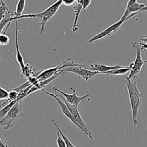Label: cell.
<instances>
[{"label": "cell", "mask_w": 147, "mask_h": 147, "mask_svg": "<svg viewBox=\"0 0 147 147\" xmlns=\"http://www.w3.org/2000/svg\"><path fill=\"white\" fill-rule=\"evenodd\" d=\"M137 77L129 79L128 76L125 77V83L129 95V99L131 107L133 124L136 127L138 124L137 115L141 103L142 95L137 87Z\"/></svg>", "instance_id": "6da1fadb"}, {"label": "cell", "mask_w": 147, "mask_h": 147, "mask_svg": "<svg viewBox=\"0 0 147 147\" xmlns=\"http://www.w3.org/2000/svg\"><path fill=\"white\" fill-rule=\"evenodd\" d=\"M62 4V0L57 1L42 12L36 14L31 13L22 14L19 17L17 20L21 18H40L41 20V27L39 32L42 36L44 32L45 26L47 22L55 16Z\"/></svg>", "instance_id": "7a4b0ae2"}, {"label": "cell", "mask_w": 147, "mask_h": 147, "mask_svg": "<svg viewBox=\"0 0 147 147\" xmlns=\"http://www.w3.org/2000/svg\"><path fill=\"white\" fill-rule=\"evenodd\" d=\"M22 101H17L5 117L0 121V126L3 127L5 130L12 127L13 124L15 121L24 116L22 107Z\"/></svg>", "instance_id": "3957f363"}, {"label": "cell", "mask_w": 147, "mask_h": 147, "mask_svg": "<svg viewBox=\"0 0 147 147\" xmlns=\"http://www.w3.org/2000/svg\"><path fill=\"white\" fill-rule=\"evenodd\" d=\"M71 59H69L67 60H65L64 62H63L60 65L46 69L42 72H40L38 76L36 77V79L37 82L42 81L46 80H47L48 78H50L52 76H54L55 74L61 72L63 69L67 68V67H82L83 65L75 64L74 61H71Z\"/></svg>", "instance_id": "277c9868"}, {"label": "cell", "mask_w": 147, "mask_h": 147, "mask_svg": "<svg viewBox=\"0 0 147 147\" xmlns=\"http://www.w3.org/2000/svg\"><path fill=\"white\" fill-rule=\"evenodd\" d=\"M54 92H55V94L59 97L65 99L69 104L75 106L76 107H78V105L83 101H84L86 98L90 97V93L88 91H86V94L83 96H78L76 94V90L73 88H70V89L73 92V94H68L65 93V92L61 90L56 86H54L52 88Z\"/></svg>", "instance_id": "5b68a950"}, {"label": "cell", "mask_w": 147, "mask_h": 147, "mask_svg": "<svg viewBox=\"0 0 147 147\" xmlns=\"http://www.w3.org/2000/svg\"><path fill=\"white\" fill-rule=\"evenodd\" d=\"M132 44L133 49H134L136 51V56L135 59V60L132 64V68L129 76L128 77L129 79H131L134 77H137L139 74L142 71V69L145 63V61H144L142 57V51L140 49V47L139 45V43L136 42H131Z\"/></svg>", "instance_id": "8992f818"}, {"label": "cell", "mask_w": 147, "mask_h": 147, "mask_svg": "<svg viewBox=\"0 0 147 147\" xmlns=\"http://www.w3.org/2000/svg\"><path fill=\"white\" fill-rule=\"evenodd\" d=\"M62 100L65 102L66 105L68 107L69 109H70L74 120L75 121V122L77 123V124L79 126V129H80L83 132V134L86 136H87L89 139H93V135H92L91 132L90 131V130L88 129V128L86 126V125L85 124V123H84V121H83V119H82V118L80 116V113L78 111V107L69 104L63 98H62Z\"/></svg>", "instance_id": "52a82bcc"}, {"label": "cell", "mask_w": 147, "mask_h": 147, "mask_svg": "<svg viewBox=\"0 0 147 147\" xmlns=\"http://www.w3.org/2000/svg\"><path fill=\"white\" fill-rule=\"evenodd\" d=\"M125 21H126L125 20L120 19L119 21H118L116 23L112 24V25L109 26L108 28H107L106 29H105L102 32H100L99 33L97 34V35H95L94 37H93L92 38H91L88 40V43H90V44L93 43L97 40H101V39L104 38L105 37L110 36L112 34L117 32L119 30L120 27L122 26V25Z\"/></svg>", "instance_id": "ba28073f"}, {"label": "cell", "mask_w": 147, "mask_h": 147, "mask_svg": "<svg viewBox=\"0 0 147 147\" xmlns=\"http://www.w3.org/2000/svg\"><path fill=\"white\" fill-rule=\"evenodd\" d=\"M64 71L65 73L71 72L76 74L86 81L94 78V77L97 74H101L98 72L88 70L87 68H84V66L67 67L64 69Z\"/></svg>", "instance_id": "9c48e42d"}, {"label": "cell", "mask_w": 147, "mask_h": 147, "mask_svg": "<svg viewBox=\"0 0 147 147\" xmlns=\"http://www.w3.org/2000/svg\"><path fill=\"white\" fill-rule=\"evenodd\" d=\"M144 3H138L137 0H129L127 5L125 11L122 16L121 19L127 21L128 17L132 14L136 13H140V10L145 7Z\"/></svg>", "instance_id": "30bf717a"}, {"label": "cell", "mask_w": 147, "mask_h": 147, "mask_svg": "<svg viewBox=\"0 0 147 147\" xmlns=\"http://www.w3.org/2000/svg\"><path fill=\"white\" fill-rule=\"evenodd\" d=\"M65 74V72L64 71V69H63L61 72H59L56 74H55L54 76H52L50 78H48L47 80H44V81H42L37 82L36 84H34L32 85V86L31 89H30V90L29 91V92L28 93L27 96H29V94L33 93H35V92H37V91L39 90H42L45 86H46L47 85H48L52 81L55 80L56 78H58L61 75Z\"/></svg>", "instance_id": "8fae6325"}, {"label": "cell", "mask_w": 147, "mask_h": 147, "mask_svg": "<svg viewBox=\"0 0 147 147\" xmlns=\"http://www.w3.org/2000/svg\"><path fill=\"white\" fill-rule=\"evenodd\" d=\"M16 31H15V45L16 49V59L17 63L19 65L20 72H21L25 68V64L23 56L21 53L19 45H18V20H16Z\"/></svg>", "instance_id": "7c38bea8"}, {"label": "cell", "mask_w": 147, "mask_h": 147, "mask_svg": "<svg viewBox=\"0 0 147 147\" xmlns=\"http://www.w3.org/2000/svg\"><path fill=\"white\" fill-rule=\"evenodd\" d=\"M126 66H122L120 65H116L113 66H108L105 65H102L98 63L94 64H91L90 68H87L88 70L98 72L101 74H104L109 71L115 70L117 69H120L125 68Z\"/></svg>", "instance_id": "4fadbf2b"}, {"label": "cell", "mask_w": 147, "mask_h": 147, "mask_svg": "<svg viewBox=\"0 0 147 147\" xmlns=\"http://www.w3.org/2000/svg\"><path fill=\"white\" fill-rule=\"evenodd\" d=\"M20 72L21 76L27 80H29L36 77L40 73V72H36L33 67L29 64H25L24 69Z\"/></svg>", "instance_id": "5bb4252c"}, {"label": "cell", "mask_w": 147, "mask_h": 147, "mask_svg": "<svg viewBox=\"0 0 147 147\" xmlns=\"http://www.w3.org/2000/svg\"><path fill=\"white\" fill-rule=\"evenodd\" d=\"M25 3H26V1L25 0H19L18 1L15 11L11 14V16L13 21L17 20L19 17L22 15V13L25 7Z\"/></svg>", "instance_id": "9a60e30c"}, {"label": "cell", "mask_w": 147, "mask_h": 147, "mask_svg": "<svg viewBox=\"0 0 147 147\" xmlns=\"http://www.w3.org/2000/svg\"><path fill=\"white\" fill-rule=\"evenodd\" d=\"M74 9L75 11V18H74L73 25L71 30L73 32H77L78 31V20L79 18L81 11L82 10V6L81 3L78 1V0H77V3L74 6Z\"/></svg>", "instance_id": "2e32d148"}, {"label": "cell", "mask_w": 147, "mask_h": 147, "mask_svg": "<svg viewBox=\"0 0 147 147\" xmlns=\"http://www.w3.org/2000/svg\"><path fill=\"white\" fill-rule=\"evenodd\" d=\"M131 68H132V64H130L129 65L125 67V68L112 70L108 72H106L104 74L106 75H120V76L125 75L126 74H128L129 72L130 73L131 71Z\"/></svg>", "instance_id": "e0dca14e"}, {"label": "cell", "mask_w": 147, "mask_h": 147, "mask_svg": "<svg viewBox=\"0 0 147 147\" xmlns=\"http://www.w3.org/2000/svg\"><path fill=\"white\" fill-rule=\"evenodd\" d=\"M10 11L8 9V7L6 6V4L5 2L3 1L0 2V24L3 21V19H5L6 16V13H9Z\"/></svg>", "instance_id": "ac0fdd59"}, {"label": "cell", "mask_w": 147, "mask_h": 147, "mask_svg": "<svg viewBox=\"0 0 147 147\" xmlns=\"http://www.w3.org/2000/svg\"><path fill=\"white\" fill-rule=\"evenodd\" d=\"M52 123H54V124L55 125V126L56 127V129H57V131L59 132V134H60L61 137H62V138L63 139V140H65V143H66V147H76L73 144L70 142V140L68 139V138H67V136H66L63 133V132L61 131V129L59 127V126H58V124L56 123V122L54 120H52Z\"/></svg>", "instance_id": "d6986e66"}, {"label": "cell", "mask_w": 147, "mask_h": 147, "mask_svg": "<svg viewBox=\"0 0 147 147\" xmlns=\"http://www.w3.org/2000/svg\"><path fill=\"white\" fill-rule=\"evenodd\" d=\"M11 22H10L6 26L5 31L3 33H1L0 34V45H3V46H5V45H7L9 43V41H10V39H9V37L8 36H7L6 34V32L9 28V26H10V24Z\"/></svg>", "instance_id": "ffe728a7"}, {"label": "cell", "mask_w": 147, "mask_h": 147, "mask_svg": "<svg viewBox=\"0 0 147 147\" xmlns=\"http://www.w3.org/2000/svg\"><path fill=\"white\" fill-rule=\"evenodd\" d=\"M16 102L17 101L12 102L0 110V121L5 117V116L7 115V113L9 112V111L10 110V109L13 107V106L15 104Z\"/></svg>", "instance_id": "44dd1931"}, {"label": "cell", "mask_w": 147, "mask_h": 147, "mask_svg": "<svg viewBox=\"0 0 147 147\" xmlns=\"http://www.w3.org/2000/svg\"><path fill=\"white\" fill-rule=\"evenodd\" d=\"M11 14H9L7 17H6L5 19H3V21L1 22V23L0 24V34L2 33V32L5 26L7 25L10 22H11L13 21L11 16Z\"/></svg>", "instance_id": "7402d4cb"}, {"label": "cell", "mask_w": 147, "mask_h": 147, "mask_svg": "<svg viewBox=\"0 0 147 147\" xmlns=\"http://www.w3.org/2000/svg\"><path fill=\"white\" fill-rule=\"evenodd\" d=\"M57 140H56V144L58 147H66V144L63 140V139L61 137L59 132L57 131Z\"/></svg>", "instance_id": "603a6c76"}, {"label": "cell", "mask_w": 147, "mask_h": 147, "mask_svg": "<svg viewBox=\"0 0 147 147\" xmlns=\"http://www.w3.org/2000/svg\"><path fill=\"white\" fill-rule=\"evenodd\" d=\"M9 96V92L7 90L4 89L0 86V100H7Z\"/></svg>", "instance_id": "cb8c5ba5"}, {"label": "cell", "mask_w": 147, "mask_h": 147, "mask_svg": "<svg viewBox=\"0 0 147 147\" xmlns=\"http://www.w3.org/2000/svg\"><path fill=\"white\" fill-rule=\"evenodd\" d=\"M62 3L65 6L71 7L77 3V0H62Z\"/></svg>", "instance_id": "d4e9b609"}, {"label": "cell", "mask_w": 147, "mask_h": 147, "mask_svg": "<svg viewBox=\"0 0 147 147\" xmlns=\"http://www.w3.org/2000/svg\"><path fill=\"white\" fill-rule=\"evenodd\" d=\"M78 1L81 3L82 6V10H85L91 3V0H78Z\"/></svg>", "instance_id": "484cf974"}, {"label": "cell", "mask_w": 147, "mask_h": 147, "mask_svg": "<svg viewBox=\"0 0 147 147\" xmlns=\"http://www.w3.org/2000/svg\"><path fill=\"white\" fill-rule=\"evenodd\" d=\"M0 147H9L3 139L0 137Z\"/></svg>", "instance_id": "4316f807"}, {"label": "cell", "mask_w": 147, "mask_h": 147, "mask_svg": "<svg viewBox=\"0 0 147 147\" xmlns=\"http://www.w3.org/2000/svg\"><path fill=\"white\" fill-rule=\"evenodd\" d=\"M141 41H143L144 43L147 44V36L144 37L143 38H141Z\"/></svg>", "instance_id": "83f0119b"}, {"label": "cell", "mask_w": 147, "mask_h": 147, "mask_svg": "<svg viewBox=\"0 0 147 147\" xmlns=\"http://www.w3.org/2000/svg\"><path fill=\"white\" fill-rule=\"evenodd\" d=\"M147 11V6H145L144 8H143L140 10V12H142V11Z\"/></svg>", "instance_id": "f1b7e54d"}, {"label": "cell", "mask_w": 147, "mask_h": 147, "mask_svg": "<svg viewBox=\"0 0 147 147\" xmlns=\"http://www.w3.org/2000/svg\"><path fill=\"white\" fill-rule=\"evenodd\" d=\"M0 60H1V58H0Z\"/></svg>", "instance_id": "f546056e"}]
</instances>
